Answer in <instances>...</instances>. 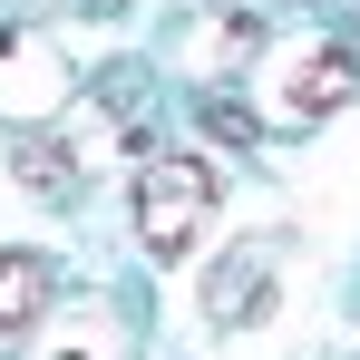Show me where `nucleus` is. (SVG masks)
Returning <instances> with one entry per match:
<instances>
[{
	"label": "nucleus",
	"mask_w": 360,
	"mask_h": 360,
	"mask_svg": "<svg viewBox=\"0 0 360 360\" xmlns=\"http://www.w3.org/2000/svg\"><path fill=\"white\" fill-rule=\"evenodd\" d=\"M214 214V166L205 156H146L136 166V234H146V253L156 263H185V243H195V224Z\"/></svg>",
	"instance_id": "1"
},
{
	"label": "nucleus",
	"mask_w": 360,
	"mask_h": 360,
	"mask_svg": "<svg viewBox=\"0 0 360 360\" xmlns=\"http://www.w3.org/2000/svg\"><path fill=\"white\" fill-rule=\"evenodd\" d=\"M341 98H360V49L351 39H311L283 78V117H331Z\"/></svg>",
	"instance_id": "2"
},
{
	"label": "nucleus",
	"mask_w": 360,
	"mask_h": 360,
	"mask_svg": "<svg viewBox=\"0 0 360 360\" xmlns=\"http://www.w3.org/2000/svg\"><path fill=\"white\" fill-rule=\"evenodd\" d=\"M30 108H59V59L49 39L0 30V117H30Z\"/></svg>",
	"instance_id": "3"
},
{
	"label": "nucleus",
	"mask_w": 360,
	"mask_h": 360,
	"mask_svg": "<svg viewBox=\"0 0 360 360\" xmlns=\"http://www.w3.org/2000/svg\"><path fill=\"white\" fill-rule=\"evenodd\" d=\"M39 321H49V263H39V253H10V243H0V341L39 331Z\"/></svg>",
	"instance_id": "4"
},
{
	"label": "nucleus",
	"mask_w": 360,
	"mask_h": 360,
	"mask_svg": "<svg viewBox=\"0 0 360 360\" xmlns=\"http://www.w3.org/2000/svg\"><path fill=\"white\" fill-rule=\"evenodd\" d=\"M10 176L30 185V195H49V205H68V195H78V146H59V136H20Z\"/></svg>",
	"instance_id": "5"
},
{
	"label": "nucleus",
	"mask_w": 360,
	"mask_h": 360,
	"mask_svg": "<svg viewBox=\"0 0 360 360\" xmlns=\"http://www.w3.org/2000/svg\"><path fill=\"white\" fill-rule=\"evenodd\" d=\"M253 30H263V20H253V10H224V20H205V30H195V20H185V68H195V78H214V59H234V49H253Z\"/></svg>",
	"instance_id": "6"
},
{
	"label": "nucleus",
	"mask_w": 360,
	"mask_h": 360,
	"mask_svg": "<svg viewBox=\"0 0 360 360\" xmlns=\"http://www.w3.org/2000/svg\"><path fill=\"white\" fill-rule=\"evenodd\" d=\"M195 127H205L214 146H263V117L234 108V98H214V88H195Z\"/></svg>",
	"instance_id": "7"
}]
</instances>
